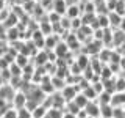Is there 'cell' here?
Wrapping results in <instances>:
<instances>
[{
    "instance_id": "cell-3",
    "label": "cell",
    "mask_w": 125,
    "mask_h": 118,
    "mask_svg": "<svg viewBox=\"0 0 125 118\" xmlns=\"http://www.w3.org/2000/svg\"><path fill=\"white\" fill-rule=\"evenodd\" d=\"M17 118H33V113H31L30 109L23 107V109H19L17 110Z\"/></svg>"
},
{
    "instance_id": "cell-4",
    "label": "cell",
    "mask_w": 125,
    "mask_h": 118,
    "mask_svg": "<svg viewBox=\"0 0 125 118\" xmlns=\"http://www.w3.org/2000/svg\"><path fill=\"white\" fill-rule=\"evenodd\" d=\"M119 65H120V68H122V69H125V57L120 58V63H119Z\"/></svg>"
},
{
    "instance_id": "cell-2",
    "label": "cell",
    "mask_w": 125,
    "mask_h": 118,
    "mask_svg": "<svg viewBox=\"0 0 125 118\" xmlns=\"http://www.w3.org/2000/svg\"><path fill=\"white\" fill-rule=\"evenodd\" d=\"M31 113H33V118H45V115L49 113V109H47L44 104H41V105H38L36 109L31 110Z\"/></svg>"
},
{
    "instance_id": "cell-1",
    "label": "cell",
    "mask_w": 125,
    "mask_h": 118,
    "mask_svg": "<svg viewBox=\"0 0 125 118\" xmlns=\"http://www.w3.org/2000/svg\"><path fill=\"white\" fill-rule=\"evenodd\" d=\"M84 112L91 118H100V104L97 101H89V104L84 107Z\"/></svg>"
}]
</instances>
